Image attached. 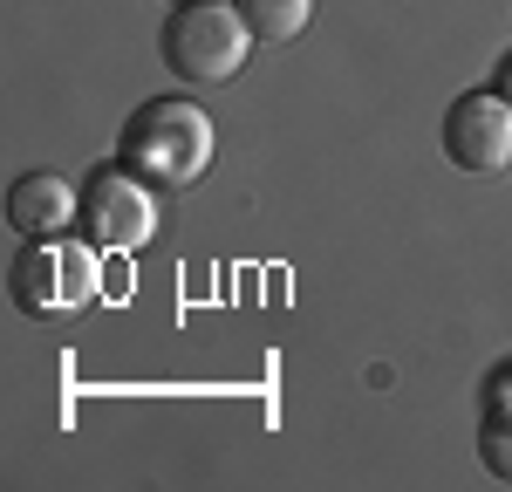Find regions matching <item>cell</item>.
Returning a JSON list of instances; mask_svg holds the SVG:
<instances>
[{
    "mask_svg": "<svg viewBox=\"0 0 512 492\" xmlns=\"http://www.w3.org/2000/svg\"><path fill=\"white\" fill-rule=\"evenodd\" d=\"M178 7H185V0H178Z\"/></svg>",
    "mask_w": 512,
    "mask_h": 492,
    "instance_id": "10",
    "label": "cell"
},
{
    "mask_svg": "<svg viewBox=\"0 0 512 492\" xmlns=\"http://www.w3.org/2000/svg\"><path fill=\"white\" fill-rule=\"evenodd\" d=\"M123 164L137 178H151L158 192L192 185L212 164V117L198 103H185V96H151L137 117L123 123Z\"/></svg>",
    "mask_w": 512,
    "mask_h": 492,
    "instance_id": "1",
    "label": "cell"
},
{
    "mask_svg": "<svg viewBox=\"0 0 512 492\" xmlns=\"http://www.w3.org/2000/svg\"><path fill=\"white\" fill-rule=\"evenodd\" d=\"M82 219H89V240L103 253H137L158 233V185L137 178L130 164H103L82 192Z\"/></svg>",
    "mask_w": 512,
    "mask_h": 492,
    "instance_id": "4",
    "label": "cell"
},
{
    "mask_svg": "<svg viewBox=\"0 0 512 492\" xmlns=\"http://www.w3.org/2000/svg\"><path fill=\"white\" fill-rule=\"evenodd\" d=\"M253 41L260 35L246 28L239 7H226V0H185L171 14V28H164V69L178 82H192V89H219V82H233L246 69Z\"/></svg>",
    "mask_w": 512,
    "mask_h": 492,
    "instance_id": "3",
    "label": "cell"
},
{
    "mask_svg": "<svg viewBox=\"0 0 512 492\" xmlns=\"http://www.w3.org/2000/svg\"><path fill=\"white\" fill-rule=\"evenodd\" d=\"M499 96H506V103H512V55H506V62H499Z\"/></svg>",
    "mask_w": 512,
    "mask_h": 492,
    "instance_id": "9",
    "label": "cell"
},
{
    "mask_svg": "<svg viewBox=\"0 0 512 492\" xmlns=\"http://www.w3.org/2000/svg\"><path fill=\"white\" fill-rule=\"evenodd\" d=\"M478 458H485V472H492L499 486H512V404L506 410L492 404V417L478 424Z\"/></svg>",
    "mask_w": 512,
    "mask_h": 492,
    "instance_id": "8",
    "label": "cell"
},
{
    "mask_svg": "<svg viewBox=\"0 0 512 492\" xmlns=\"http://www.w3.org/2000/svg\"><path fill=\"white\" fill-rule=\"evenodd\" d=\"M233 7L246 14V28L260 41H294L315 14V0H233Z\"/></svg>",
    "mask_w": 512,
    "mask_h": 492,
    "instance_id": "7",
    "label": "cell"
},
{
    "mask_svg": "<svg viewBox=\"0 0 512 492\" xmlns=\"http://www.w3.org/2000/svg\"><path fill=\"white\" fill-rule=\"evenodd\" d=\"M103 246L89 240H69V233H55V240H28L14 253V308L21 315H35V322H69L82 315L89 301H96V287H103V260H96Z\"/></svg>",
    "mask_w": 512,
    "mask_h": 492,
    "instance_id": "2",
    "label": "cell"
},
{
    "mask_svg": "<svg viewBox=\"0 0 512 492\" xmlns=\"http://www.w3.org/2000/svg\"><path fill=\"white\" fill-rule=\"evenodd\" d=\"M444 158L458 171H506L512 164V103L499 89H465L444 110Z\"/></svg>",
    "mask_w": 512,
    "mask_h": 492,
    "instance_id": "5",
    "label": "cell"
},
{
    "mask_svg": "<svg viewBox=\"0 0 512 492\" xmlns=\"http://www.w3.org/2000/svg\"><path fill=\"white\" fill-rule=\"evenodd\" d=\"M76 212H82V192L69 185V178H55V171H28V178L7 192V226L28 233V240H55V233H69Z\"/></svg>",
    "mask_w": 512,
    "mask_h": 492,
    "instance_id": "6",
    "label": "cell"
}]
</instances>
